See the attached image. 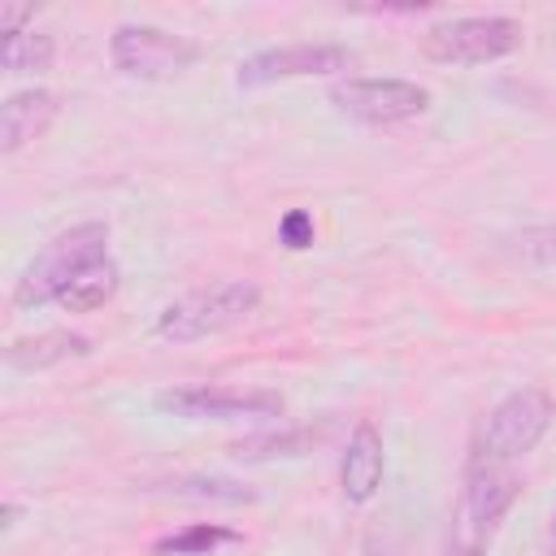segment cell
<instances>
[{
    "mask_svg": "<svg viewBox=\"0 0 556 556\" xmlns=\"http://www.w3.org/2000/svg\"><path fill=\"white\" fill-rule=\"evenodd\" d=\"M256 308H261L256 282H243V278L213 282V287L187 291L174 304H165L152 321V334L161 343H195V339H208V334H222V330L248 321Z\"/></svg>",
    "mask_w": 556,
    "mask_h": 556,
    "instance_id": "cell-1",
    "label": "cell"
},
{
    "mask_svg": "<svg viewBox=\"0 0 556 556\" xmlns=\"http://www.w3.org/2000/svg\"><path fill=\"white\" fill-rule=\"evenodd\" d=\"M109 256V226L104 222H78L61 235H52L43 243V252L22 269V278L13 282V304L17 308H43L56 304L61 287L91 261Z\"/></svg>",
    "mask_w": 556,
    "mask_h": 556,
    "instance_id": "cell-2",
    "label": "cell"
},
{
    "mask_svg": "<svg viewBox=\"0 0 556 556\" xmlns=\"http://www.w3.org/2000/svg\"><path fill=\"white\" fill-rule=\"evenodd\" d=\"M552 417H556V404L543 387H521V391L504 395L486 413V421L473 439L469 465H513L517 456H526L543 443V434L552 430Z\"/></svg>",
    "mask_w": 556,
    "mask_h": 556,
    "instance_id": "cell-3",
    "label": "cell"
},
{
    "mask_svg": "<svg viewBox=\"0 0 556 556\" xmlns=\"http://www.w3.org/2000/svg\"><path fill=\"white\" fill-rule=\"evenodd\" d=\"M521 22L504 13H478V17H447L434 22L421 39L426 56L439 65H486L504 61L521 48Z\"/></svg>",
    "mask_w": 556,
    "mask_h": 556,
    "instance_id": "cell-4",
    "label": "cell"
},
{
    "mask_svg": "<svg viewBox=\"0 0 556 556\" xmlns=\"http://www.w3.org/2000/svg\"><path fill=\"white\" fill-rule=\"evenodd\" d=\"M156 413L182 421H269L287 400L269 387H165L152 395Z\"/></svg>",
    "mask_w": 556,
    "mask_h": 556,
    "instance_id": "cell-5",
    "label": "cell"
},
{
    "mask_svg": "<svg viewBox=\"0 0 556 556\" xmlns=\"http://www.w3.org/2000/svg\"><path fill=\"white\" fill-rule=\"evenodd\" d=\"M109 56L126 78L139 83H169L178 74H187L200 61V43H191L187 35L161 30V26H143V22H122L109 39Z\"/></svg>",
    "mask_w": 556,
    "mask_h": 556,
    "instance_id": "cell-6",
    "label": "cell"
},
{
    "mask_svg": "<svg viewBox=\"0 0 556 556\" xmlns=\"http://www.w3.org/2000/svg\"><path fill=\"white\" fill-rule=\"evenodd\" d=\"M326 96L343 117L365 126H395L430 109V91L408 78H343Z\"/></svg>",
    "mask_w": 556,
    "mask_h": 556,
    "instance_id": "cell-7",
    "label": "cell"
},
{
    "mask_svg": "<svg viewBox=\"0 0 556 556\" xmlns=\"http://www.w3.org/2000/svg\"><path fill=\"white\" fill-rule=\"evenodd\" d=\"M343 70H352V52L339 43H278V48H261L243 56L235 70V83L243 91H256V87H274L287 78H326Z\"/></svg>",
    "mask_w": 556,
    "mask_h": 556,
    "instance_id": "cell-8",
    "label": "cell"
},
{
    "mask_svg": "<svg viewBox=\"0 0 556 556\" xmlns=\"http://www.w3.org/2000/svg\"><path fill=\"white\" fill-rule=\"evenodd\" d=\"M517 495H521V478L513 465H469L460 530H469L473 539H486L504 521V513L517 504Z\"/></svg>",
    "mask_w": 556,
    "mask_h": 556,
    "instance_id": "cell-9",
    "label": "cell"
},
{
    "mask_svg": "<svg viewBox=\"0 0 556 556\" xmlns=\"http://www.w3.org/2000/svg\"><path fill=\"white\" fill-rule=\"evenodd\" d=\"M382 469H387L382 434H378V426L365 417V421H356V430L348 434V447H343V460H339V486H343V500H348V504H365V500H374L378 486H382Z\"/></svg>",
    "mask_w": 556,
    "mask_h": 556,
    "instance_id": "cell-10",
    "label": "cell"
},
{
    "mask_svg": "<svg viewBox=\"0 0 556 556\" xmlns=\"http://www.w3.org/2000/svg\"><path fill=\"white\" fill-rule=\"evenodd\" d=\"M56 113H61L56 91L22 87V91L4 96V104H0V152H17V148L35 143L39 135H48Z\"/></svg>",
    "mask_w": 556,
    "mask_h": 556,
    "instance_id": "cell-11",
    "label": "cell"
},
{
    "mask_svg": "<svg viewBox=\"0 0 556 556\" xmlns=\"http://www.w3.org/2000/svg\"><path fill=\"white\" fill-rule=\"evenodd\" d=\"M78 356H91V339L78 330H39V334L13 339L4 348V365L17 374H39V369H52V365H65Z\"/></svg>",
    "mask_w": 556,
    "mask_h": 556,
    "instance_id": "cell-12",
    "label": "cell"
},
{
    "mask_svg": "<svg viewBox=\"0 0 556 556\" xmlns=\"http://www.w3.org/2000/svg\"><path fill=\"white\" fill-rule=\"evenodd\" d=\"M330 421L321 426H287V430H261V434H248L239 443H230V456L239 465H265V460H295V456H308L313 447H321L330 439Z\"/></svg>",
    "mask_w": 556,
    "mask_h": 556,
    "instance_id": "cell-13",
    "label": "cell"
},
{
    "mask_svg": "<svg viewBox=\"0 0 556 556\" xmlns=\"http://www.w3.org/2000/svg\"><path fill=\"white\" fill-rule=\"evenodd\" d=\"M117 282H122L117 261H113V256H100V261L83 265V269L61 287L56 304H61L65 313H96V308H104V304L117 295Z\"/></svg>",
    "mask_w": 556,
    "mask_h": 556,
    "instance_id": "cell-14",
    "label": "cell"
},
{
    "mask_svg": "<svg viewBox=\"0 0 556 556\" xmlns=\"http://www.w3.org/2000/svg\"><path fill=\"white\" fill-rule=\"evenodd\" d=\"M165 495L174 500H191V504H256V491L248 482L222 478V473H187L165 482Z\"/></svg>",
    "mask_w": 556,
    "mask_h": 556,
    "instance_id": "cell-15",
    "label": "cell"
},
{
    "mask_svg": "<svg viewBox=\"0 0 556 556\" xmlns=\"http://www.w3.org/2000/svg\"><path fill=\"white\" fill-rule=\"evenodd\" d=\"M226 543H239V534L230 526H217V521H191L165 539L152 543L156 556H208L213 547H226Z\"/></svg>",
    "mask_w": 556,
    "mask_h": 556,
    "instance_id": "cell-16",
    "label": "cell"
},
{
    "mask_svg": "<svg viewBox=\"0 0 556 556\" xmlns=\"http://www.w3.org/2000/svg\"><path fill=\"white\" fill-rule=\"evenodd\" d=\"M52 56H56V43L52 35L43 30H22V35H9L4 43V74H48L52 70Z\"/></svg>",
    "mask_w": 556,
    "mask_h": 556,
    "instance_id": "cell-17",
    "label": "cell"
},
{
    "mask_svg": "<svg viewBox=\"0 0 556 556\" xmlns=\"http://www.w3.org/2000/svg\"><path fill=\"white\" fill-rule=\"evenodd\" d=\"M508 243H513V252H517L521 261H534V265L556 261V226H526V230L513 235Z\"/></svg>",
    "mask_w": 556,
    "mask_h": 556,
    "instance_id": "cell-18",
    "label": "cell"
},
{
    "mask_svg": "<svg viewBox=\"0 0 556 556\" xmlns=\"http://www.w3.org/2000/svg\"><path fill=\"white\" fill-rule=\"evenodd\" d=\"M313 213H304V208H291V213H282V222H278V243L282 248H291V252H304V248H313Z\"/></svg>",
    "mask_w": 556,
    "mask_h": 556,
    "instance_id": "cell-19",
    "label": "cell"
},
{
    "mask_svg": "<svg viewBox=\"0 0 556 556\" xmlns=\"http://www.w3.org/2000/svg\"><path fill=\"white\" fill-rule=\"evenodd\" d=\"M26 22H35V4H0V30H4V35L30 30Z\"/></svg>",
    "mask_w": 556,
    "mask_h": 556,
    "instance_id": "cell-20",
    "label": "cell"
},
{
    "mask_svg": "<svg viewBox=\"0 0 556 556\" xmlns=\"http://www.w3.org/2000/svg\"><path fill=\"white\" fill-rule=\"evenodd\" d=\"M443 556H482V539H473L469 530L456 526V534H452V543H447Z\"/></svg>",
    "mask_w": 556,
    "mask_h": 556,
    "instance_id": "cell-21",
    "label": "cell"
},
{
    "mask_svg": "<svg viewBox=\"0 0 556 556\" xmlns=\"http://www.w3.org/2000/svg\"><path fill=\"white\" fill-rule=\"evenodd\" d=\"M17 517H22V508L9 500V504H4V530H13V526H17Z\"/></svg>",
    "mask_w": 556,
    "mask_h": 556,
    "instance_id": "cell-22",
    "label": "cell"
},
{
    "mask_svg": "<svg viewBox=\"0 0 556 556\" xmlns=\"http://www.w3.org/2000/svg\"><path fill=\"white\" fill-rule=\"evenodd\" d=\"M552 543H556V513H552Z\"/></svg>",
    "mask_w": 556,
    "mask_h": 556,
    "instance_id": "cell-23",
    "label": "cell"
}]
</instances>
